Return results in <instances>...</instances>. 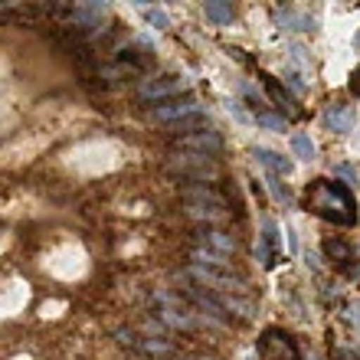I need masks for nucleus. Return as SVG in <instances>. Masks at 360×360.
I'll return each instance as SVG.
<instances>
[{
	"instance_id": "1",
	"label": "nucleus",
	"mask_w": 360,
	"mask_h": 360,
	"mask_svg": "<svg viewBox=\"0 0 360 360\" xmlns=\"http://www.w3.org/2000/svg\"><path fill=\"white\" fill-rule=\"evenodd\" d=\"M308 207L328 223L338 226H351L357 213H354V197L344 184H328V180H314L308 190Z\"/></svg>"
},
{
	"instance_id": "2",
	"label": "nucleus",
	"mask_w": 360,
	"mask_h": 360,
	"mask_svg": "<svg viewBox=\"0 0 360 360\" xmlns=\"http://www.w3.org/2000/svg\"><path fill=\"white\" fill-rule=\"evenodd\" d=\"M180 200H184V207H187L190 217H197V219H210V223H217V219L226 217V213H223L226 200L219 197L213 187H203V184L187 187L184 193H180Z\"/></svg>"
},
{
	"instance_id": "3",
	"label": "nucleus",
	"mask_w": 360,
	"mask_h": 360,
	"mask_svg": "<svg viewBox=\"0 0 360 360\" xmlns=\"http://www.w3.org/2000/svg\"><path fill=\"white\" fill-rule=\"evenodd\" d=\"M193 115H200V102L193 98V95H184V98H167L164 105H154L151 108V118L161 124H180L187 122V118H193Z\"/></svg>"
},
{
	"instance_id": "4",
	"label": "nucleus",
	"mask_w": 360,
	"mask_h": 360,
	"mask_svg": "<svg viewBox=\"0 0 360 360\" xmlns=\"http://www.w3.org/2000/svg\"><path fill=\"white\" fill-rule=\"evenodd\" d=\"M171 171H177L180 177L190 180H213L219 174V167L203 154H180V158L171 161Z\"/></svg>"
},
{
	"instance_id": "5",
	"label": "nucleus",
	"mask_w": 360,
	"mask_h": 360,
	"mask_svg": "<svg viewBox=\"0 0 360 360\" xmlns=\"http://www.w3.org/2000/svg\"><path fill=\"white\" fill-rule=\"evenodd\" d=\"M190 275L197 278L200 285H207V288H213V292L219 295H236V292H246V282H239V278H233L229 272H219V269H203V266H190Z\"/></svg>"
},
{
	"instance_id": "6",
	"label": "nucleus",
	"mask_w": 360,
	"mask_h": 360,
	"mask_svg": "<svg viewBox=\"0 0 360 360\" xmlns=\"http://www.w3.org/2000/svg\"><path fill=\"white\" fill-rule=\"evenodd\" d=\"M177 144L187 154H203V158L223 151V138H219L217 131H190V134H180Z\"/></svg>"
},
{
	"instance_id": "7",
	"label": "nucleus",
	"mask_w": 360,
	"mask_h": 360,
	"mask_svg": "<svg viewBox=\"0 0 360 360\" xmlns=\"http://www.w3.org/2000/svg\"><path fill=\"white\" fill-rule=\"evenodd\" d=\"M259 351H262V357H269V360H298V351H295L292 338L282 334V331H266L262 334Z\"/></svg>"
},
{
	"instance_id": "8",
	"label": "nucleus",
	"mask_w": 360,
	"mask_h": 360,
	"mask_svg": "<svg viewBox=\"0 0 360 360\" xmlns=\"http://www.w3.org/2000/svg\"><path fill=\"white\" fill-rule=\"evenodd\" d=\"M187 86L180 76H161V79H148L141 89H138V95H141L144 102H158V98H171V95H177L180 89Z\"/></svg>"
},
{
	"instance_id": "9",
	"label": "nucleus",
	"mask_w": 360,
	"mask_h": 360,
	"mask_svg": "<svg viewBox=\"0 0 360 360\" xmlns=\"http://www.w3.org/2000/svg\"><path fill=\"white\" fill-rule=\"evenodd\" d=\"M197 239H200V249H210V252H219V256L236 252V239L219 233V229H200Z\"/></svg>"
},
{
	"instance_id": "10",
	"label": "nucleus",
	"mask_w": 360,
	"mask_h": 360,
	"mask_svg": "<svg viewBox=\"0 0 360 360\" xmlns=\"http://www.w3.org/2000/svg\"><path fill=\"white\" fill-rule=\"evenodd\" d=\"M354 122H357V115H354L351 105H331V108L324 112V124H328L331 131H338V134L351 131Z\"/></svg>"
},
{
	"instance_id": "11",
	"label": "nucleus",
	"mask_w": 360,
	"mask_h": 360,
	"mask_svg": "<svg viewBox=\"0 0 360 360\" xmlns=\"http://www.w3.org/2000/svg\"><path fill=\"white\" fill-rule=\"evenodd\" d=\"M252 158H256L262 167H269L275 177H288V174H292V161H288V158H282V154L269 151V148H252Z\"/></svg>"
},
{
	"instance_id": "12",
	"label": "nucleus",
	"mask_w": 360,
	"mask_h": 360,
	"mask_svg": "<svg viewBox=\"0 0 360 360\" xmlns=\"http://www.w3.org/2000/svg\"><path fill=\"white\" fill-rule=\"evenodd\" d=\"M275 20H278V27L282 30H308V33L314 30V17H308V13H295V10H278Z\"/></svg>"
},
{
	"instance_id": "13",
	"label": "nucleus",
	"mask_w": 360,
	"mask_h": 360,
	"mask_svg": "<svg viewBox=\"0 0 360 360\" xmlns=\"http://www.w3.org/2000/svg\"><path fill=\"white\" fill-rule=\"evenodd\" d=\"M285 53H288V72H295V76H308V72H311V59L304 56V46H298V43H288V49H285Z\"/></svg>"
},
{
	"instance_id": "14",
	"label": "nucleus",
	"mask_w": 360,
	"mask_h": 360,
	"mask_svg": "<svg viewBox=\"0 0 360 360\" xmlns=\"http://www.w3.org/2000/svg\"><path fill=\"white\" fill-rule=\"evenodd\" d=\"M190 259H197V266L203 269H219V272H229V256H219V252H210V249H193Z\"/></svg>"
},
{
	"instance_id": "15",
	"label": "nucleus",
	"mask_w": 360,
	"mask_h": 360,
	"mask_svg": "<svg viewBox=\"0 0 360 360\" xmlns=\"http://www.w3.org/2000/svg\"><path fill=\"white\" fill-rule=\"evenodd\" d=\"M203 13H207V20L219 23V27L233 20V7H229V4H219V0H207V4H203Z\"/></svg>"
},
{
	"instance_id": "16",
	"label": "nucleus",
	"mask_w": 360,
	"mask_h": 360,
	"mask_svg": "<svg viewBox=\"0 0 360 360\" xmlns=\"http://www.w3.org/2000/svg\"><path fill=\"white\" fill-rule=\"evenodd\" d=\"M324 252H328V259L338 262V266H347V262H351V246L341 243V239H328V243H324Z\"/></svg>"
},
{
	"instance_id": "17",
	"label": "nucleus",
	"mask_w": 360,
	"mask_h": 360,
	"mask_svg": "<svg viewBox=\"0 0 360 360\" xmlns=\"http://www.w3.org/2000/svg\"><path fill=\"white\" fill-rule=\"evenodd\" d=\"M292 151L298 161H308V164L314 161V144L308 134H292Z\"/></svg>"
},
{
	"instance_id": "18",
	"label": "nucleus",
	"mask_w": 360,
	"mask_h": 360,
	"mask_svg": "<svg viewBox=\"0 0 360 360\" xmlns=\"http://www.w3.org/2000/svg\"><path fill=\"white\" fill-rule=\"evenodd\" d=\"M262 79H266V89H269V95H272L275 102H278V108H285L288 115H298V112L292 108V98H288V95L282 92V86H278V82H275L272 76H262Z\"/></svg>"
},
{
	"instance_id": "19",
	"label": "nucleus",
	"mask_w": 360,
	"mask_h": 360,
	"mask_svg": "<svg viewBox=\"0 0 360 360\" xmlns=\"http://www.w3.org/2000/svg\"><path fill=\"white\" fill-rule=\"evenodd\" d=\"M144 13V17H148V23H151V27H158V30H164V27H171V20H167V13H164L161 7H138Z\"/></svg>"
},
{
	"instance_id": "20",
	"label": "nucleus",
	"mask_w": 360,
	"mask_h": 360,
	"mask_svg": "<svg viewBox=\"0 0 360 360\" xmlns=\"http://www.w3.org/2000/svg\"><path fill=\"white\" fill-rule=\"evenodd\" d=\"M259 128H269V131H285V122L278 118V115H269V112H259L256 115Z\"/></svg>"
},
{
	"instance_id": "21",
	"label": "nucleus",
	"mask_w": 360,
	"mask_h": 360,
	"mask_svg": "<svg viewBox=\"0 0 360 360\" xmlns=\"http://www.w3.org/2000/svg\"><path fill=\"white\" fill-rule=\"evenodd\" d=\"M334 174H338L344 184H357V174H354L351 164H338V167H334Z\"/></svg>"
},
{
	"instance_id": "22",
	"label": "nucleus",
	"mask_w": 360,
	"mask_h": 360,
	"mask_svg": "<svg viewBox=\"0 0 360 360\" xmlns=\"http://www.w3.org/2000/svg\"><path fill=\"white\" fill-rule=\"evenodd\" d=\"M347 324L360 328V302H347Z\"/></svg>"
},
{
	"instance_id": "23",
	"label": "nucleus",
	"mask_w": 360,
	"mask_h": 360,
	"mask_svg": "<svg viewBox=\"0 0 360 360\" xmlns=\"http://www.w3.org/2000/svg\"><path fill=\"white\" fill-rule=\"evenodd\" d=\"M351 89H354V95H360V72H354V79H351Z\"/></svg>"
},
{
	"instance_id": "24",
	"label": "nucleus",
	"mask_w": 360,
	"mask_h": 360,
	"mask_svg": "<svg viewBox=\"0 0 360 360\" xmlns=\"http://www.w3.org/2000/svg\"><path fill=\"white\" fill-rule=\"evenodd\" d=\"M354 46L360 49V30H357V33H354Z\"/></svg>"
},
{
	"instance_id": "25",
	"label": "nucleus",
	"mask_w": 360,
	"mask_h": 360,
	"mask_svg": "<svg viewBox=\"0 0 360 360\" xmlns=\"http://www.w3.org/2000/svg\"><path fill=\"white\" fill-rule=\"evenodd\" d=\"M354 278H357V282H360V266H357V269H354Z\"/></svg>"
}]
</instances>
